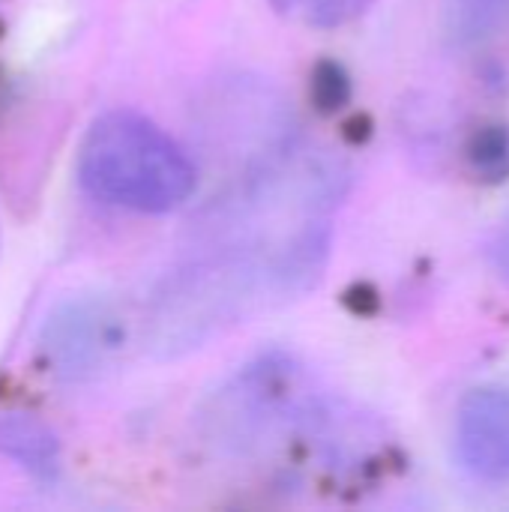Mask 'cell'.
Listing matches in <instances>:
<instances>
[{"instance_id": "6da1fadb", "label": "cell", "mask_w": 509, "mask_h": 512, "mask_svg": "<svg viewBox=\"0 0 509 512\" xmlns=\"http://www.w3.org/2000/svg\"><path fill=\"white\" fill-rule=\"evenodd\" d=\"M339 168L312 147L282 144L216 198L189 258L153 303L150 339L162 354L198 348L255 309L309 291L327 261Z\"/></svg>"}, {"instance_id": "7a4b0ae2", "label": "cell", "mask_w": 509, "mask_h": 512, "mask_svg": "<svg viewBox=\"0 0 509 512\" xmlns=\"http://www.w3.org/2000/svg\"><path fill=\"white\" fill-rule=\"evenodd\" d=\"M78 180L111 207L171 213L192 198L198 168L153 120L135 111H108L90 123L78 147Z\"/></svg>"}, {"instance_id": "3957f363", "label": "cell", "mask_w": 509, "mask_h": 512, "mask_svg": "<svg viewBox=\"0 0 509 512\" xmlns=\"http://www.w3.org/2000/svg\"><path fill=\"white\" fill-rule=\"evenodd\" d=\"M456 453L468 474L483 483L509 480V390L480 387L456 414Z\"/></svg>"}, {"instance_id": "277c9868", "label": "cell", "mask_w": 509, "mask_h": 512, "mask_svg": "<svg viewBox=\"0 0 509 512\" xmlns=\"http://www.w3.org/2000/svg\"><path fill=\"white\" fill-rule=\"evenodd\" d=\"M120 321L99 300H78L48 318L45 354L69 375H84L102 366L120 348Z\"/></svg>"}, {"instance_id": "5b68a950", "label": "cell", "mask_w": 509, "mask_h": 512, "mask_svg": "<svg viewBox=\"0 0 509 512\" xmlns=\"http://www.w3.org/2000/svg\"><path fill=\"white\" fill-rule=\"evenodd\" d=\"M509 24V0H444V33L456 48H477Z\"/></svg>"}, {"instance_id": "8992f818", "label": "cell", "mask_w": 509, "mask_h": 512, "mask_svg": "<svg viewBox=\"0 0 509 512\" xmlns=\"http://www.w3.org/2000/svg\"><path fill=\"white\" fill-rule=\"evenodd\" d=\"M366 0H273L279 15L303 27H339L363 9Z\"/></svg>"}, {"instance_id": "52a82bcc", "label": "cell", "mask_w": 509, "mask_h": 512, "mask_svg": "<svg viewBox=\"0 0 509 512\" xmlns=\"http://www.w3.org/2000/svg\"><path fill=\"white\" fill-rule=\"evenodd\" d=\"M3 447L24 465H30L33 471H51L54 468V444L48 438V432H42L36 423H24V420H12L3 429Z\"/></svg>"}, {"instance_id": "ba28073f", "label": "cell", "mask_w": 509, "mask_h": 512, "mask_svg": "<svg viewBox=\"0 0 509 512\" xmlns=\"http://www.w3.org/2000/svg\"><path fill=\"white\" fill-rule=\"evenodd\" d=\"M468 162L483 180H507L509 177V129L486 126L474 135L468 147Z\"/></svg>"}]
</instances>
